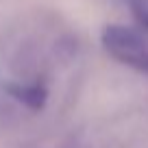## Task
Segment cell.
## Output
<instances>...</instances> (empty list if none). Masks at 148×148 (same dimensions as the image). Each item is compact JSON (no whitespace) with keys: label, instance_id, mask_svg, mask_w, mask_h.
I'll return each mask as SVG.
<instances>
[{"label":"cell","instance_id":"7a4b0ae2","mask_svg":"<svg viewBox=\"0 0 148 148\" xmlns=\"http://www.w3.org/2000/svg\"><path fill=\"white\" fill-rule=\"evenodd\" d=\"M133 9V13L142 20L144 24H148V0H126Z\"/></svg>","mask_w":148,"mask_h":148},{"label":"cell","instance_id":"6da1fadb","mask_svg":"<svg viewBox=\"0 0 148 148\" xmlns=\"http://www.w3.org/2000/svg\"><path fill=\"white\" fill-rule=\"evenodd\" d=\"M105 46L122 63L148 72V44L142 42L135 33L122 26H109L105 31Z\"/></svg>","mask_w":148,"mask_h":148}]
</instances>
